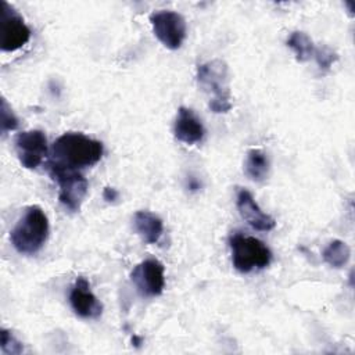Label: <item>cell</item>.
Masks as SVG:
<instances>
[{"label": "cell", "instance_id": "cell-1", "mask_svg": "<svg viewBox=\"0 0 355 355\" xmlns=\"http://www.w3.org/2000/svg\"><path fill=\"white\" fill-rule=\"evenodd\" d=\"M104 154L101 141L80 132H65L51 146L50 164L79 171L96 165Z\"/></svg>", "mask_w": 355, "mask_h": 355}, {"label": "cell", "instance_id": "cell-2", "mask_svg": "<svg viewBox=\"0 0 355 355\" xmlns=\"http://www.w3.org/2000/svg\"><path fill=\"white\" fill-rule=\"evenodd\" d=\"M198 86L209 94L208 107L215 114H225L232 110L230 75L227 64L220 58L205 61L197 67Z\"/></svg>", "mask_w": 355, "mask_h": 355}, {"label": "cell", "instance_id": "cell-3", "mask_svg": "<svg viewBox=\"0 0 355 355\" xmlns=\"http://www.w3.org/2000/svg\"><path fill=\"white\" fill-rule=\"evenodd\" d=\"M50 225L47 215L39 205H29L10 232L12 247L24 255H33L47 241Z\"/></svg>", "mask_w": 355, "mask_h": 355}, {"label": "cell", "instance_id": "cell-4", "mask_svg": "<svg viewBox=\"0 0 355 355\" xmlns=\"http://www.w3.org/2000/svg\"><path fill=\"white\" fill-rule=\"evenodd\" d=\"M232 263L240 273H250L254 269H263L272 261L269 247L254 236L233 233L229 237Z\"/></svg>", "mask_w": 355, "mask_h": 355}, {"label": "cell", "instance_id": "cell-5", "mask_svg": "<svg viewBox=\"0 0 355 355\" xmlns=\"http://www.w3.org/2000/svg\"><path fill=\"white\" fill-rule=\"evenodd\" d=\"M47 172L53 180L57 182L58 200L71 212L79 211L89 189L86 178L79 171L61 168L58 165L47 162Z\"/></svg>", "mask_w": 355, "mask_h": 355}, {"label": "cell", "instance_id": "cell-6", "mask_svg": "<svg viewBox=\"0 0 355 355\" xmlns=\"http://www.w3.org/2000/svg\"><path fill=\"white\" fill-rule=\"evenodd\" d=\"M31 28L24 17L7 1L0 0V49L12 53L31 40Z\"/></svg>", "mask_w": 355, "mask_h": 355}, {"label": "cell", "instance_id": "cell-7", "mask_svg": "<svg viewBox=\"0 0 355 355\" xmlns=\"http://www.w3.org/2000/svg\"><path fill=\"white\" fill-rule=\"evenodd\" d=\"M150 24L155 37L169 50H178L187 35L186 19L172 10H158L150 15Z\"/></svg>", "mask_w": 355, "mask_h": 355}, {"label": "cell", "instance_id": "cell-8", "mask_svg": "<svg viewBox=\"0 0 355 355\" xmlns=\"http://www.w3.org/2000/svg\"><path fill=\"white\" fill-rule=\"evenodd\" d=\"M130 280L141 297L161 295L165 287L164 265L155 258H147L133 268Z\"/></svg>", "mask_w": 355, "mask_h": 355}, {"label": "cell", "instance_id": "cell-9", "mask_svg": "<svg viewBox=\"0 0 355 355\" xmlns=\"http://www.w3.org/2000/svg\"><path fill=\"white\" fill-rule=\"evenodd\" d=\"M15 151L18 155V159L22 166L26 169H35L37 168L43 159L47 157L49 146H47V137L43 130L32 129L21 132L15 136L14 140Z\"/></svg>", "mask_w": 355, "mask_h": 355}, {"label": "cell", "instance_id": "cell-10", "mask_svg": "<svg viewBox=\"0 0 355 355\" xmlns=\"http://www.w3.org/2000/svg\"><path fill=\"white\" fill-rule=\"evenodd\" d=\"M69 304L72 311L83 319H98L103 313V304L90 290L85 277H78L69 291Z\"/></svg>", "mask_w": 355, "mask_h": 355}, {"label": "cell", "instance_id": "cell-11", "mask_svg": "<svg viewBox=\"0 0 355 355\" xmlns=\"http://www.w3.org/2000/svg\"><path fill=\"white\" fill-rule=\"evenodd\" d=\"M236 205L240 216L255 230L269 232L276 226V220L266 212L261 209L258 202L254 200L252 194L245 189L237 190Z\"/></svg>", "mask_w": 355, "mask_h": 355}, {"label": "cell", "instance_id": "cell-12", "mask_svg": "<svg viewBox=\"0 0 355 355\" xmlns=\"http://www.w3.org/2000/svg\"><path fill=\"white\" fill-rule=\"evenodd\" d=\"M173 135L182 143L196 144L204 139L205 128L193 110L180 107L173 123Z\"/></svg>", "mask_w": 355, "mask_h": 355}, {"label": "cell", "instance_id": "cell-13", "mask_svg": "<svg viewBox=\"0 0 355 355\" xmlns=\"http://www.w3.org/2000/svg\"><path fill=\"white\" fill-rule=\"evenodd\" d=\"M133 227L147 244H155L164 233L162 219L150 211H137L133 216Z\"/></svg>", "mask_w": 355, "mask_h": 355}, {"label": "cell", "instance_id": "cell-14", "mask_svg": "<svg viewBox=\"0 0 355 355\" xmlns=\"http://www.w3.org/2000/svg\"><path fill=\"white\" fill-rule=\"evenodd\" d=\"M270 162L268 154L261 148H251L244 162L245 175L254 182H263L269 176Z\"/></svg>", "mask_w": 355, "mask_h": 355}, {"label": "cell", "instance_id": "cell-15", "mask_svg": "<svg viewBox=\"0 0 355 355\" xmlns=\"http://www.w3.org/2000/svg\"><path fill=\"white\" fill-rule=\"evenodd\" d=\"M287 46L294 51L295 60L300 62L308 61L311 57H313L315 53V44L312 39L302 31H294L287 37Z\"/></svg>", "mask_w": 355, "mask_h": 355}, {"label": "cell", "instance_id": "cell-16", "mask_svg": "<svg viewBox=\"0 0 355 355\" xmlns=\"http://www.w3.org/2000/svg\"><path fill=\"white\" fill-rule=\"evenodd\" d=\"M322 257L326 263L333 268H343L347 265L351 257V250L347 243L343 240H333L330 241L322 252Z\"/></svg>", "mask_w": 355, "mask_h": 355}, {"label": "cell", "instance_id": "cell-17", "mask_svg": "<svg viewBox=\"0 0 355 355\" xmlns=\"http://www.w3.org/2000/svg\"><path fill=\"white\" fill-rule=\"evenodd\" d=\"M0 348L1 352L6 355H19L24 352V345L21 341L17 340V337L7 329H1L0 331Z\"/></svg>", "mask_w": 355, "mask_h": 355}, {"label": "cell", "instance_id": "cell-18", "mask_svg": "<svg viewBox=\"0 0 355 355\" xmlns=\"http://www.w3.org/2000/svg\"><path fill=\"white\" fill-rule=\"evenodd\" d=\"M0 118H1V133L3 135L7 132H11V130H15L18 128V123H19L18 118L4 97L0 101Z\"/></svg>", "mask_w": 355, "mask_h": 355}, {"label": "cell", "instance_id": "cell-19", "mask_svg": "<svg viewBox=\"0 0 355 355\" xmlns=\"http://www.w3.org/2000/svg\"><path fill=\"white\" fill-rule=\"evenodd\" d=\"M315 61L319 65V68L322 69H329L337 60L338 55L337 53L330 49L329 46H320V47H315V53H313Z\"/></svg>", "mask_w": 355, "mask_h": 355}, {"label": "cell", "instance_id": "cell-20", "mask_svg": "<svg viewBox=\"0 0 355 355\" xmlns=\"http://www.w3.org/2000/svg\"><path fill=\"white\" fill-rule=\"evenodd\" d=\"M103 197H104V200H105L107 202H114L115 200L119 198V193H118L116 189H114V187H105V189L103 190Z\"/></svg>", "mask_w": 355, "mask_h": 355}, {"label": "cell", "instance_id": "cell-21", "mask_svg": "<svg viewBox=\"0 0 355 355\" xmlns=\"http://www.w3.org/2000/svg\"><path fill=\"white\" fill-rule=\"evenodd\" d=\"M187 187H189V190L196 191V190H198V189L201 187V183H200L196 178L190 176V178H189V180H187Z\"/></svg>", "mask_w": 355, "mask_h": 355}, {"label": "cell", "instance_id": "cell-22", "mask_svg": "<svg viewBox=\"0 0 355 355\" xmlns=\"http://www.w3.org/2000/svg\"><path fill=\"white\" fill-rule=\"evenodd\" d=\"M132 343H133L136 347H139V345L141 344V338H140V337H137V336H133V338H132Z\"/></svg>", "mask_w": 355, "mask_h": 355}]
</instances>
